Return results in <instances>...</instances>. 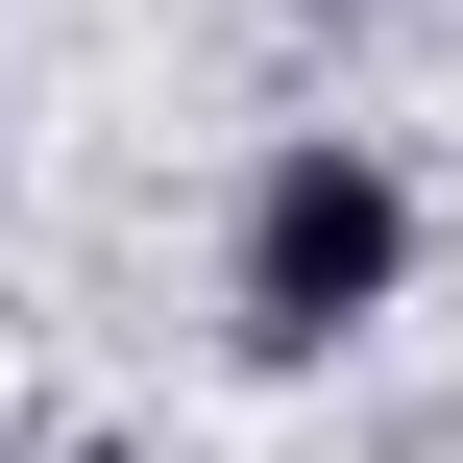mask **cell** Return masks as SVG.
<instances>
[{"label": "cell", "mask_w": 463, "mask_h": 463, "mask_svg": "<svg viewBox=\"0 0 463 463\" xmlns=\"http://www.w3.org/2000/svg\"><path fill=\"white\" fill-rule=\"evenodd\" d=\"M415 317V171L366 122H269L244 195H220V342L244 366H342Z\"/></svg>", "instance_id": "obj_1"}, {"label": "cell", "mask_w": 463, "mask_h": 463, "mask_svg": "<svg viewBox=\"0 0 463 463\" xmlns=\"http://www.w3.org/2000/svg\"><path fill=\"white\" fill-rule=\"evenodd\" d=\"M0 463H146V439H0Z\"/></svg>", "instance_id": "obj_3"}, {"label": "cell", "mask_w": 463, "mask_h": 463, "mask_svg": "<svg viewBox=\"0 0 463 463\" xmlns=\"http://www.w3.org/2000/svg\"><path fill=\"white\" fill-rule=\"evenodd\" d=\"M269 24H317V49H366V24H415V0H269Z\"/></svg>", "instance_id": "obj_2"}]
</instances>
